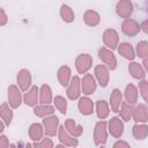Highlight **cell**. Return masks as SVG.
I'll return each instance as SVG.
<instances>
[{
    "mask_svg": "<svg viewBox=\"0 0 148 148\" xmlns=\"http://www.w3.org/2000/svg\"><path fill=\"white\" fill-rule=\"evenodd\" d=\"M108 134H109V130H108V123L105 120H99L95 124V128H94V142L96 146H104L108 140Z\"/></svg>",
    "mask_w": 148,
    "mask_h": 148,
    "instance_id": "cell-1",
    "label": "cell"
},
{
    "mask_svg": "<svg viewBox=\"0 0 148 148\" xmlns=\"http://www.w3.org/2000/svg\"><path fill=\"white\" fill-rule=\"evenodd\" d=\"M98 58L110 71H114L118 66V61H117L114 53L112 52V50H110L105 46H102L98 50Z\"/></svg>",
    "mask_w": 148,
    "mask_h": 148,
    "instance_id": "cell-2",
    "label": "cell"
},
{
    "mask_svg": "<svg viewBox=\"0 0 148 148\" xmlns=\"http://www.w3.org/2000/svg\"><path fill=\"white\" fill-rule=\"evenodd\" d=\"M7 98H8V104L13 109H17L22 104L23 95H22V90L20 89V87L17 84H10L8 87Z\"/></svg>",
    "mask_w": 148,
    "mask_h": 148,
    "instance_id": "cell-3",
    "label": "cell"
},
{
    "mask_svg": "<svg viewBox=\"0 0 148 148\" xmlns=\"http://www.w3.org/2000/svg\"><path fill=\"white\" fill-rule=\"evenodd\" d=\"M92 67V57L88 53H81L75 59V68L79 74H86Z\"/></svg>",
    "mask_w": 148,
    "mask_h": 148,
    "instance_id": "cell-4",
    "label": "cell"
},
{
    "mask_svg": "<svg viewBox=\"0 0 148 148\" xmlns=\"http://www.w3.org/2000/svg\"><path fill=\"white\" fill-rule=\"evenodd\" d=\"M66 95L68 97V99L71 101H75V99H79L80 98V95H81V80L79 77V75H74L69 82V84L66 87Z\"/></svg>",
    "mask_w": 148,
    "mask_h": 148,
    "instance_id": "cell-5",
    "label": "cell"
},
{
    "mask_svg": "<svg viewBox=\"0 0 148 148\" xmlns=\"http://www.w3.org/2000/svg\"><path fill=\"white\" fill-rule=\"evenodd\" d=\"M97 84L98 83L92 74H90V73L83 74V77L81 80V89H82L83 95H86V96L92 95L97 88Z\"/></svg>",
    "mask_w": 148,
    "mask_h": 148,
    "instance_id": "cell-6",
    "label": "cell"
},
{
    "mask_svg": "<svg viewBox=\"0 0 148 148\" xmlns=\"http://www.w3.org/2000/svg\"><path fill=\"white\" fill-rule=\"evenodd\" d=\"M44 128H45V134L47 136H54L56 134H58V130H59V118L54 114L47 116L43 118L42 121Z\"/></svg>",
    "mask_w": 148,
    "mask_h": 148,
    "instance_id": "cell-7",
    "label": "cell"
},
{
    "mask_svg": "<svg viewBox=\"0 0 148 148\" xmlns=\"http://www.w3.org/2000/svg\"><path fill=\"white\" fill-rule=\"evenodd\" d=\"M102 38H103V43H104L105 47H108L110 50H116L119 45V35H118L117 30H114V29L109 28V29L104 30Z\"/></svg>",
    "mask_w": 148,
    "mask_h": 148,
    "instance_id": "cell-8",
    "label": "cell"
},
{
    "mask_svg": "<svg viewBox=\"0 0 148 148\" xmlns=\"http://www.w3.org/2000/svg\"><path fill=\"white\" fill-rule=\"evenodd\" d=\"M94 76L97 83L102 88H105L108 87L109 81H110V69L105 65H97L94 69Z\"/></svg>",
    "mask_w": 148,
    "mask_h": 148,
    "instance_id": "cell-9",
    "label": "cell"
},
{
    "mask_svg": "<svg viewBox=\"0 0 148 148\" xmlns=\"http://www.w3.org/2000/svg\"><path fill=\"white\" fill-rule=\"evenodd\" d=\"M31 83H32V77H31L30 71L25 68L20 69L16 75V84L20 87V89L22 91H27L32 87Z\"/></svg>",
    "mask_w": 148,
    "mask_h": 148,
    "instance_id": "cell-10",
    "label": "cell"
},
{
    "mask_svg": "<svg viewBox=\"0 0 148 148\" xmlns=\"http://www.w3.org/2000/svg\"><path fill=\"white\" fill-rule=\"evenodd\" d=\"M108 130H109V133L113 138L119 139L123 135V133H124V123H123V119L120 117H112L108 121Z\"/></svg>",
    "mask_w": 148,
    "mask_h": 148,
    "instance_id": "cell-11",
    "label": "cell"
},
{
    "mask_svg": "<svg viewBox=\"0 0 148 148\" xmlns=\"http://www.w3.org/2000/svg\"><path fill=\"white\" fill-rule=\"evenodd\" d=\"M57 136H58V140H59L65 147H76V146L79 145L77 138L73 136V135L65 128V126H59Z\"/></svg>",
    "mask_w": 148,
    "mask_h": 148,
    "instance_id": "cell-12",
    "label": "cell"
},
{
    "mask_svg": "<svg viewBox=\"0 0 148 148\" xmlns=\"http://www.w3.org/2000/svg\"><path fill=\"white\" fill-rule=\"evenodd\" d=\"M134 7L131 0H119L116 5V13L121 18H130V16L133 14Z\"/></svg>",
    "mask_w": 148,
    "mask_h": 148,
    "instance_id": "cell-13",
    "label": "cell"
},
{
    "mask_svg": "<svg viewBox=\"0 0 148 148\" xmlns=\"http://www.w3.org/2000/svg\"><path fill=\"white\" fill-rule=\"evenodd\" d=\"M141 30V25L133 18H125L121 23V31L128 37L136 36Z\"/></svg>",
    "mask_w": 148,
    "mask_h": 148,
    "instance_id": "cell-14",
    "label": "cell"
},
{
    "mask_svg": "<svg viewBox=\"0 0 148 148\" xmlns=\"http://www.w3.org/2000/svg\"><path fill=\"white\" fill-rule=\"evenodd\" d=\"M23 103L28 106H36L39 103V88L37 86H32L29 90L24 91Z\"/></svg>",
    "mask_w": 148,
    "mask_h": 148,
    "instance_id": "cell-15",
    "label": "cell"
},
{
    "mask_svg": "<svg viewBox=\"0 0 148 148\" xmlns=\"http://www.w3.org/2000/svg\"><path fill=\"white\" fill-rule=\"evenodd\" d=\"M77 109L82 116H90L95 110V104L88 96H83L79 98Z\"/></svg>",
    "mask_w": 148,
    "mask_h": 148,
    "instance_id": "cell-16",
    "label": "cell"
},
{
    "mask_svg": "<svg viewBox=\"0 0 148 148\" xmlns=\"http://www.w3.org/2000/svg\"><path fill=\"white\" fill-rule=\"evenodd\" d=\"M72 69L69 66L67 65H62L58 68L57 71V79L60 83V86L62 87H67L72 80Z\"/></svg>",
    "mask_w": 148,
    "mask_h": 148,
    "instance_id": "cell-17",
    "label": "cell"
},
{
    "mask_svg": "<svg viewBox=\"0 0 148 148\" xmlns=\"http://www.w3.org/2000/svg\"><path fill=\"white\" fill-rule=\"evenodd\" d=\"M28 133H29V138H30V140H32L34 142H36V141H39V140H42V139L44 138L45 128H44L43 124H39V123H32V124L29 126Z\"/></svg>",
    "mask_w": 148,
    "mask_h": 148,
    "instance_id": "cell-18",
    "label": "cell"
},
{
    "mask_svg": "<svg viewBox=\"0 0 148 148\" xmlns=\"http://www.w3.org/2000/svg\"><path fill=\"white\" fill-rule=\"evenodd\" d=\"M121 103H123V94L118 88H114L110 94V101H109L111 111L114 113L119 112Z\"/></svg>",
    "mask_w": 148,
    "mask_h": 148,
    "instance_id": "cell-19",
    "label": "cell"
},
{
    "mask_svg": "<svg viewBox=\"0 0 148 148\" xmlns=\"http://www.w3.org/2000/svg\"><path fill=\"white\" fill-rule=\"evenodd\" d=\"M117 49H118V53H119L123 58H125V59H127V60H130V61H133L134 58L136 57V52H135L134 47H133L130 43H126V42L120 43Z\"/></svg>",
    "mask_w": 148,
    "mask_h": 148,
    "instance_id": "cell-20",
    "label": "cell"
},
{
    "mask_svg": "<svg viewBox=\"0 0 148 148\" xmlns=\"http://www.w3.org/2000/svg\"><path fill=\"white\" fill-rule=\"evenodd\" d=\"M128 73L131 74V76L135 80H145L146 77V69L143 68V66L139 62H135V61H132L130 62L128 65Z\"/></svg>",
    "mask_w": 148,
    "mask_h": 148,
    "instance_id": "cell-21",
    "label": "cell"
},
{
    "mask_svg": "<svg viewBox=\"0 0 148 148\" xmlns=\"http://www.w3.org/2000/svg\"><path fill=\"white\" fill-rule=\"evenodd\" d=\"M135 123H147L148 121V108L145 104H138L134 106L133 118Z\"/></svg>",
    "mask_w": 148,
    "mask_h": 148,
    "instance_id": "cell-22",
    "label": "cell"
},
{
    "mask_svg": "<svg viewBox=\"0 0 148 148\" xmlns=\"http://www.w3.org/2000/svg\"><path fill=\"white\" fill-rule=\"evenodd\" d=\"M124 97H125V101H126L127 103L135 105V104L138 103V97H139L138 88H136L133 83H128V84L125 87Z\"/></svg>",
    "mask_w": 148,
    "mask_h": 148,
    "instance_id": "cell-23",
    "label": "cell"
},
{
    "mask_svg": "<svg viewBox=\"0 0 148 148\" xmlns=\"http://www.w3.org/2000/svg\"><path fill=\"white\" fill-rule=\"evenodd\" d=\"M110 110H111L110 109V104L104 99H99L95 104V112H96L98 119H101V120H104V119H106L109 117Z\"/></svg>",
    "mask_w": 148,
    "mask_h": 148,
    "instance_id": "cell-24",
    "label": "cell"
},
{
    "mask_svg": "<svg viewBox=\"0 0 148 148\" xmlns=\"http://www.w3.org/2000/svg\"><path fill=\"white\" fill-rule=\"evenodd\" d=\"M83 21L88 27H96L101 22V15L98 12L94 10V9H88L84 12L83 14Z\"/></svg>",
    "mask_w": 148,
    "mask_h": 148,
    "instance_id": "cell-25",
    "label": "cell"
},
{
    "mask_svg": "<svg viewBox=\"0 0 148 148\" xmlns=\"http://www.w3.org/2000/svg\"><path fill=\"white\" fill-rule=\"evenodd\" d=\"M64 126H65V128H66L73 136H75V138H79V136H81V135L83 134V127H82L80 124H77V123H76L74 119H72V118L66 119Z\"/></svg>",
    "mask_w": 148,
    "mask_h": 148,
    "instance_id": "cell-26",
    "label": "cell"
},
{
    "mask_svg": "<svg viewBox=\"0 0 148 148\" xmlns=\"http://www.w3.org/2000/svg\"><path fill=\"white\" fill-rule=\"evenodd\" d=\"M132 134L136 140H145L148 136V125L146 123H135L132 127Z\"/></svg>",
    "mask_w": 148,
    "mask_h": 148,
    "instance_id": "cell-27",
    "label": "cell"
},
{
    "mask_svg": "<svg viewBox=\"0 0 148 148\" xmlns=\"http://www.w3.org/2000/svg\"><path fill=\"white\" fill-rule=\"evenodd\" d=\"M0 119L7 125L9 126L12 124L13 120V108L8 104V102L2 103L0 105Z\"/></svg>",
    "mask_w": 148,
    "mask_h": 148,
    "instance_id": "cell-28",
    "label": "cell"
},
{
    "mask_svg": "<svg viewBox=\"0 0 148 148\" xmlns=\"http://www.w3.org/2000/svg\"><path fill=\"white\" fill-rule=\"evenodd\" d=\"M52 89L49 84H42L39 87V103L40 104H50L53 101Z\"/></svg>",
    "mask_w": 148,
    "mask_h": 148,
    "instance_id": "cell-29",
    "label": "cell"
},
{
    "mask_svg": "<svg viewBox=\"0 0 148 148\" xmlns=\"http://www.w3.org/2000/svg\"><path fill=\"white\" fill-rule=\"evenodd\" d=\"M54 113V108L50 104H37L34 106V114L39 118H44L47 116H51Z\"/></svg>",
    "mask_w": 148,
    "mask_h": 148,
    "instance_id": "cell-30",
    "label": "cell"
},
{
    "mask_svg": "<svg viewBox=\"0 0 148 148\" xmlns=\"http://www.w3.org/2000/svg\"><path fill=\"white\" fill-rule=\"evenodd\" d=\"M133 111H134L133 104H130L126 101L123 102L119 109V116L123 119V121H130L133 118Z\"/></svg>",
    "mask_w": 148,
    "mask_h": 148,
    "instance_id": "cell-31",
    "label": "cell"
},
{
    "mask_svg": "<svg viewBox=\"0 0 148 148\" xmlns=\"http://www.w3.org/2000/svg\"><path fill=\"white\" fill-rule=\"evenodd\" d=\"M60 17L61 20L65 22V23H72L75 18V14H74V10L72 9L71 6L66 5V3H62L61 7H60Z\"/></svg>",
    "mask_w": 148,
    "mask_h": 148,
    "instance_id": "cell-32",
    "label": "cell"
},
{
    "mask_svg": "<svg viewBox=\"0 0 148 148\" xmlns=\"http://www.w3.org/2000/svg\"><path fill=\"white\" fill-rule=\"evenodd\" d=\"M53 104H54V108L62 114H66L67 113V108H68V104H67V99L61 96V95H58L53 98Z\"/></svg>",
    "mask_w": 148,
    "mask_h": 148,
    "instance_id": "cell-33",
    "label": "cell"
},
{
    "mask_svg": "<svg viewBox=\"0 0 148 148\" xmlns=\"http://www.w3.org/2000/svg\"><path fill=\"white\" fill-rule=\"evenodd\" d=\"M136 56L139 58H147L148 57V42L147 40H141L136 44V49H135Z\"/></svg>",
    "mask_w": 148,
    "mask_h": 148,
    "instance_id": "cell-34",
    "label": "cell"
},
{
    "mask_svg": "<svg viewBox=\"0 0 148 148\" xmlns=\"http://www.w3.org/2000/svg\"><path fill=\"white\" fill-rule=\"evenodd\" d=\"M139 90H140V94H141L143 101L146 103H148V81L141 80L139 82Z\"/></svg>",
    "mask_w": 148,
    "mask_h": 148,
    "instance_id": "cell-35",
    "label": "cell"
},
{
    "mask_svg": "<svg viewBox=\"0 0 148 148\" xmlns=\"http://www.w3.org/2000/svg\"><path fill=\"white\" fill-rule=\"evenodd\" d=\"M32 146H34V147H42V148H52V147L54 146V143H53V141H52L51 139H49V138H43L42 140L34 142Z\"/></svg>",
    "mask_w": 148,
    "mask_h": 148,
    "instance_id": "cell-36",
    "label": "cell"
},
{
    "mask_svg": "<svg viewBox=\"0 0 148 148\" xmlns=\"http://www.w3.org/2000/svg\"><path fill=\"white\" fill-rule=\"evenodd\" d=\"M7 22H8V16H7L5 9L3 8H0V25L3 27V25L7 24Z\"/></svg>",
    "mask_w": 148,
    "mask_h": 148,
    "instance_id": "cell-37",
    "label": "cell"
},
{
    "mask_svg": "<svg viewBox=\"0 0 148 148\" xmlns=\"http://www.w3.org/2000/svg\"><path fill=\"white\" fill-rule=\"evenodd\" d=\"M10 143L5 134H0V148H9Z\"/></svg>",
    "mask_w": 148,
    "mask_h": 148,
    "instance_id": "cell-38",
    "label": "cell"
},
{
    "mask_svg": "<svg viewBox=\"0 0 148 148\" xmlns=\"http://www.w3.org/2000/svg\"><path fill=\"white\" fill-rule=\"evenodd\" d=\"M113 148H130V143L124 140H117L113 143Z\"/></svg>",
    "mask_w": 148,
    "mask_h": 148,
    "instance_id": "cell-39",
    "label": "cell"
},
{
    "mask_svg": "<svg viewBox=\"0 0 148 148\" xmlns=\"http://www.w3.org/2000/svg\"><path fill=\"white\" fill-rule=\"evenodd\" d=\"M140 25H141V30H142L145 34L148 35V20H145Z\"/></svg>",
    "mask_w": 148,
    "mask_h": 148,
    "instance_id": "cell-40",
    "label": "cell"
},
{
    "mask_svg": "<svg viewBox=\"0 0 148 148\" xmlns=\"http://www.w3.org/2000/svg\"><path fill=\"white\" fill-rule=\"evenodd\" d=\"M142 66H143V68L146 69V72L148 73V57L143 59V61H142Z\"/></svg>",
    "mask_w": 148,
    "mask_h": 148,
    "instance_id": "cell-41",
    "label": "cell"
}]
</instances>
